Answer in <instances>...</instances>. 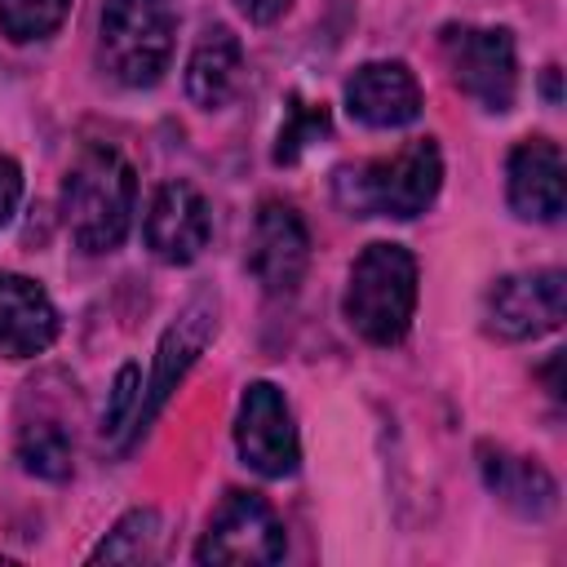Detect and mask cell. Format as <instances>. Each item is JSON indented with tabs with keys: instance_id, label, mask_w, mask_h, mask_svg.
Here are the masks:
<instances>
[{
	"instance_id": "5",
	"label": "cell",
	"mask_w": 567,
	"mask_h": 567,
	"mask_svg": "<svg viewBox=\"0 0 567 567\" xmlns=\"http://www.w3.org/2000/svg\"><path fill=\"white\" fill-rule=\"evenodd\" d=\"M443 62L452 71V84L483 106L487 115H505L518 97V44L509 27H474V22H447L439 31Z\"/></svg>"
},
{
	"instance_id": "10",
	"label": "cell",
	"mask_w": 567,
	"mask_h": 567,
	"mask_svg": "<svg viewBox=\"0 0 567 567\" xmlns=\"http://www.w3.org/2000/svg\"><path fill=\"white\" fill-rule=\"evenodd\" d=\"M244 266L261 284L266 297H292L301 288L306 266H310V230L292 204L266 199L257 208Z\"/></svg>"
},
{
	"instance_id": "15",
	"label": "cell",
	"mask_w": 567,
	"mask_h": 567,
	"mask_svg": "<svg viewBox=\"0 0 567 567\" xmlns=\"http://www.w3.org/2000/svg\"><path fill=\"white\" fill-rule=\"evenodd\" d=\"M478 474L487 492L518 518L540 523L558 509V483L536 456H518L501 443H478Z\"/></svg>"
},
{
	"instance_id": "16",
	"label": "cell",
	"mask_w": 567,
	"mask_h": 567,
	"mask_svg": "<svg viewBox=\"0 0 567 567\" xmlns=\"http://www.w3.org/2000/svg\"><path fill=\"white\" fill-rule=\"evenodd\" d=\"M244 80V44L230 27L208 22L186 58V97L199 111H221Z\"/></svg>"
},
{
	"instance_id": "2",
	"label": "cell",
	"mask_w": 567,
	"mask_h": 567,
	"mask_svg": "<svg viewBox=\"0 0 567 567\" xmlns=\"http://www.w3.org/2000/svg\"><path fill=\"white\" fill-rule=\"evenodd\" d=\"M443 186V151L434 137H412L385 159L350 164L337 173V199L350 217H421Z\"/></svg>"
},
{
	"instance_id": "3",
	"label": "cell",
	"mask_w": 567,
	"mask_h": 567,
	"mask_svg": "<svg viewBox=\"0 0 567 567\" xmlns=\"http://www.w3.org/2000/svg\"><path fill=\"white\" fill-rule=\"evenodd\" d=\"M341 315L368 346H399L416 315V257L390 239L368 244L350 266Z\"/></svg>"
},
{
	"instance_id": "17",
	"label": "cell",
	"mask_w": 567,
	"mask_h": 567,
	"mask_svg": "<svg viewBox=\"0 0 567 567\" xmlns=\"http://www.w3.org/2000/svg\"><path fill=\"white\" fill-rule=\"evenodd\" d=\"M159 536H164L159 514L151 505H137L93 545L89 563H146V558H155Z\"/></svg>"
},
{
	"instance_id": "11",
	"label": "cell",
	"mask_w": 567,
	"mask_h": 567,
	"mask_svg": "<svg viewBox=\"0 0 567 567\" xmlns=\"http://www.w3.org/2000/svg\"><path fill=\"white\" fill-rule=\"evenodd\" d=\"M142 239L164 266H190L213 239V213L204 190L186 177L159 182L142 217Z\"/></svg>"
},
{
	"instance_id": "22",
	"label": "cell",
	"mask_w": 567,
	"mask_h": 567,
	"mask_svg": "<svg viewBox=\"0 0 567 567\" xmlns=\"http://www.w3.org/2000/svg\"><path fill=\"white\" fill-rule=\"evenodd\" d=\"M18 199H22V168L13 155H0V226H9Z\"/></svg>"
},
{
	"instance_id": "24",
	"label": "cell",
	"mask_w": 567,
	"mask_h": 567,
	"mask_svg": "<svg viewBox=\"0 0 567 567\" xmlns=\"http://www.w3.org/2000/svg\"><path fill=\"white\" fill-rule=\"evenodd\" d=\"M545 97L558 102V66H545Z\"/></svg>"
},
{
	"instance_id": "4",
	"label": "cell",
	"mask_w": 567,
	"mask_h": 567,
	"mask_svg": "<svg viewBox=\"0 0 567 567\" xmlns=\"http://www.w3.org/2000/svg\"><path fill=\"white\" fill-rule=\"evenodd\" d=\"M173 0H106L97 18V66L124 89H151L173 62Z\"/></svg>"
},
{
	"instance_id": "14",
	"label": "cell",
	"mask_w": 567,
	"mask_h": 567,
	"mask_svg": "<svg viewBox=\"0 0 567 567\" xmlns=\"http://www.w3.org/2000/svg\"><path fill=\"white\" fill-rule=\"evenodd\" d=\"M62 332L53 297L27 279L0 270V359H35Z\"/></svg>"
},
{
	"instance_id": "7",
	"label": "cell",
	"mask_w": 567,
	"mask_h": 567,
	"mask_svg": "<svg viewBox=\"0 0 567 567\" xmlns=\"http://www.w3.org/2000/svg\"><path fill=\"white\" fill-rule=\"evenodd\" d=\"M563 310H567V275L554 266L501 275L483 292V328L501 341H536L563 323Z\"/></svg>"
},
{
	"instance_id": "8",
	"label": "cell",
	"mask_w": 567,
	"mask_h": 567,
	"mask_svg": "<svg viewBox=\"0 0 567 567\" xmlns=\"http://www.w3.org/2000/svg\"><path fill=\"white\" fill-rule=\"evenodd\" d=\"M235 452L261 478H288L301 465V439L275 381H248L235 412Z\"/></svg>"
},
{
	"instance_id": "6",
	"label": "cell",
	"mask_w": 567,
	"mask_h": 567,
	"mask_svg": "<svg viewBox=\"0 0 567 567\" xmlns=\"http://www.w3.org/2000/svg\"><path fill=\"white\" fill-rule=\"evenodd\" d=\"M284 549H288V536H284V523L270 509V501L257 496V492L230 487L213 505V514L204 523V536L195 545V563H213V567H266V563H279Z\"/></svg>"
},
{
	"instance_id": "9",
	"label": "cell",
	"mask_w": 567,
	"mask_h": 567,
	"mask_svg": "<svg viewBox=\"0 0 567 567\" xmlns=\"http://www.w3.org/2000/svg\"><path fill=\"white\" fill-rule=\"evenodd\" d=\"M217 315H221V301L213 288H199L177 315L173 323L164 328L159 346H155V368H151V381H146V394H142V408H137V425H151L155 412L168 403V394L182 385V377L195 368V359L208 350V341L217 337Z\"/></svg>"
},
{
	"instance_id": "12",
	"label": "cell",
	"mask_w": 567,
	"mask_h": 567,
	"mask_svg": "<svg viewBox=\"0 0 567 567\" xmlns=\"http://www.w3.org/2000/svg\"><path fill=\"white\" fill-rule=\"evenodd\" d=\"M341 102H346V115L363 128H403L421 115L425 93L408 62L381 58V62H363L346 75Z\"/></svg>"
},
{
	"instance_id": "21",
	"label": "cell",
	"mask_w": 567,
	"mask_h": 567,
	"mask_svg": "<svg viewBox=\"0 0 567 567\" xmlns=\"http://www.w3.org/2000/svg\"><path fill=\"white\" fill-rule=\"evenodd\" d=\"M137 408H142V372H137V363H124L111 381V399H106V412H102V434L115 439L120 430H133Z\"/></svg>"
},
{
	"instance_id": "1",
	"label": "cell",
	"mask_w": 567,
	"mask_h": 567,
	"mask_svg": "<svg viewBox=\"0 0 567 567\" xmlns=\"http://www.w3.org/2000/svg\"><path fill=\"white\" fill-rule=\"evenodd\" d=\"M133 208H137L133 164L115 146L89 142L62 177V221L71 244L89 257L115 252L128 239Z\"/></svg>"
},
{
	"instance_id": "13",
	"label": "cell",
	"mask_w": 567,
	"mask_h": 567,
	"mask_svg": "<svg viewBox=\"0 0 567 567\" xmlns=\"http://www.w3.org/2000/svg\"><path fill=\"white\" fill-rule=\"evenodd\" d=\"M567 168H563V146L549 137H523L509 159H505V199L514 217L554 226L567 204Z\"/></svg>"
},
{
	"instance_id": "23",
	"label": "cell",
	"mask_w": 567,
	"mask_h": 567,
	"mask_svg": "<svg viewBox=\"0 0 567 567\" xmlns=\"http://www.w3.org/2000/svg\"><path fill=\"white\" fill-rule=\"evenodd\" d=\"M248 22H257V27H270V22H279L284 13H288V4L292 0H230Z\"/></svg>"
},
{
	"instance_id": "20",
	"label": "cell",
	"mask_w": 567,
	"mask_h": 567,
	"mask_svg": "<svg viewBox=\"0 0 567 567\" xmlns=\"http://www.w3.org/2000/svg\"><path fill=\"white\" fill-rule=\"evenodd\" d=\"M332 133V120H328V106L319 102H301L297 93L288 97V115L279 124V137H275V164H297L306 155V146H315L319 137Z\"/></svg>"
},
{
	"instance_id": "19",
	"label": "cell",
	"mask_w": 567,
	"mask_h": 567,
	"mask_svg": "<svg viewBox=\"0 0 567 567\" xmlns=\"http://www.w3.org/2000/svg\"><path fill=\"white\" fill-rule=\"evenodd\" d=\"M71 13V0H0V35L13 44L49 40Z\"/></svg>"
},
{
	"instance_id": "18",
	"label": "cell",
	"mask_w": 567,
	"mask_h": 567,
	"mask_svg": "<svg viewBox=\"0 0 567 567\" xmlns=\"http://www.w3.org/2000/svg\"><path fill=\"white\" fill-rule=\"evenodd\" d=\"M18 465L44 483H62L71 478V439L58 421L40 416V421H27L18 430Z\"/></svg>"
}]
</instances>
